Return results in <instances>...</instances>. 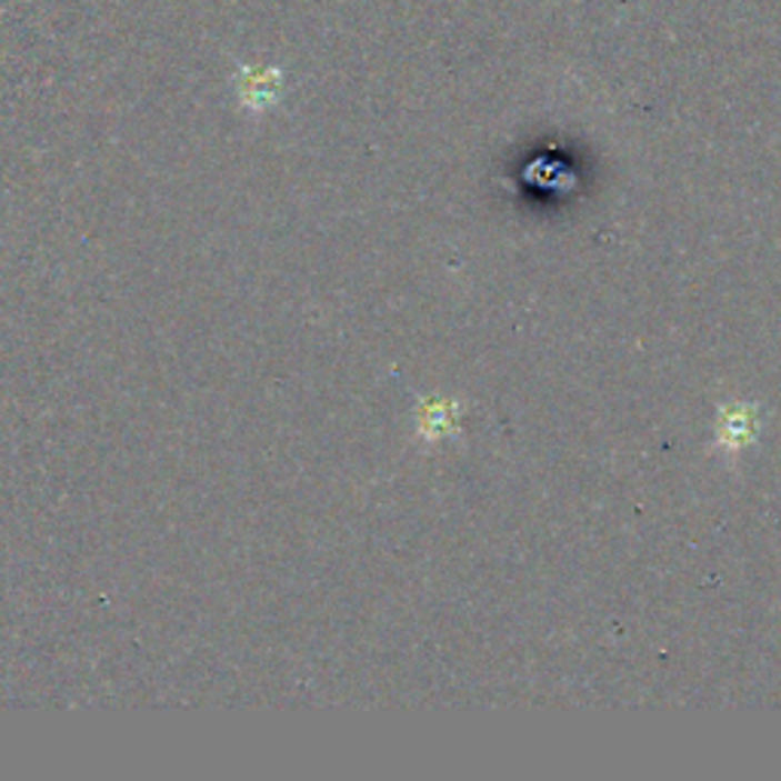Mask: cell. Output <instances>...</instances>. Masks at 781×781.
I'll use <instances>...</instances> for the list:
<instances>
[{
	"instance_id": "cell-1",
	"label": "cell",
	"mask_w": 781,
	"mask_h": 781,
	"mask_svg": "<svg viewBox=\"0 0 781 781\" xmlns=\"http://www.w3.org/2000/svg\"><path fill=\"white\" fill-rule=\"evenodd\" d=\"M760 431L758 409L751 403H727L718 412V445L723 452H739L748 443H754Z\"/></svg>"
},
{
	"instance_id": "cell-2",
	"label": "cell",
	"mask_w": 781,
	"mask_h": 781,
	"mask_svg": "<svg viewBox=\"0 0 781 781\" xmlns=\"http://www.w3.org/2000/svg\"><path fill=\"white\" fill-rule=\"evenodd\" d=\"M458 424V403L452 400H431L419 409V433L424 440H443L449 433H455Z\"/></svg>"
}]
</instances>
